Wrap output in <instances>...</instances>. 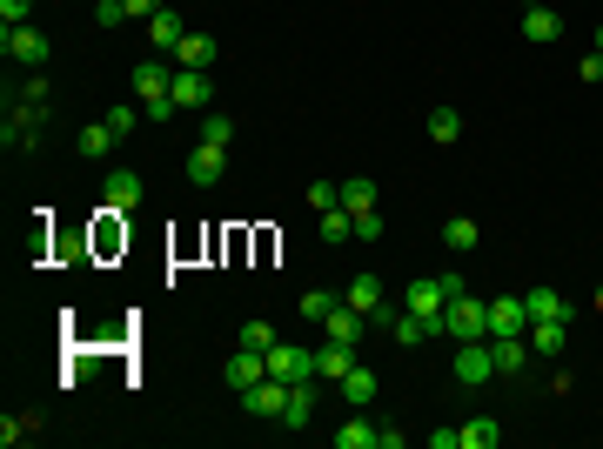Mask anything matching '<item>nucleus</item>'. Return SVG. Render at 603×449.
<instances>
[{"instance_id":"f257e3e1","label":"nucleus","mask_w":603,"mask_h":449,"mask_svg":"<svg viewBox=\"0 0 603 449\" xmlns=\"http://www.w3.org/2000/svg\"><path fill=\"white\" fill-rule=\"evenodd\" d=\"M436 336H449V342H483L490 336V302H476V295H449L443 302V315H436Z\"/></svg>"},{"instance_id":"f03ea898","label":"nucleus","mask_w":603,"mask_h":449,"mask_svg":"<svg viewBox=\"0 0 603 449\" xmlns=\"http://www.w3.org/2000/svg\"><path fill=\"white\" fill-rule=\"evenodd\" d=\"M175 61L168 54H148V61H134V101L141 108H155V101H175Z\"/></svg>"},{"instance_id":"7ed1b4c3","label":"nucleus","mask_w":603,"mask_h":449,"mask_svg":"<svg viewBox=\"0 0 603 449\" xmlns=\"http://www.w3.org/2000/svg\"><path fill=\"white\" fill-rule=\"evenodd\" d=\"M0 54H7L14 68H41V61L54 54V47H47V34H41V27L27 21V27H0Z\"/></svg>"},{"instance_id":"20e7f679","label":"nucleus","mask_w":603,"mask_h":449,"mask_svg":"<svg viewBox=\"0 0 603 449\" xmlns=\"http://www.w3.org/2000/svg\"><path fill=\"white\" fill-rule=\"evenodd\" d=\"M268 376H282V382H322V376H315V349H302V342H275V349H268Z\"/></svg>"},{"instance_id":"39448f33","label":"nucleus","mask_w":603,"mask_h":449,"mask_svg":"<svg viewBox=\"0 0 603 449\" xmlns=\"http://www.w3.org/2000/svg\"><path fill=\"white\" fill-rule=\"evenodd\" d=\"M490 376H496L490 336H483V342H456V382H463V389H483Z\"/></svg>"},{"instance_id":"423d86ee","label":"nucleus","mask_w":603,"mask_h":449,"mask_svg":"<svg viewBox=\"0 0 603 449\" xmlns=\"http://www.w3.org/2000/svg\"><path fill=\"white\" fill-rule=\"evenodd\" d=\"M141 195H148V188H141V175H134V168H114V175L101 181V208H108V215H134V208H141Z\"/></svg>"},{"instance_id":"0eeeda50","label":"nucleus","mask_w":603,"mask_h":449,"mask_svg":"<svg viewBox=\"0 0 603 449\" xmlns=\"http://www.w3.org/2000/svg\"><path fill=\"white\" fill-rule=\"evenodd\" d=\"M242 409H248V416H262V423H282V409H289V382H282V376H262L242 396Z\"/></svg>"},{"instance_id":"6e6552de","label":"nucleus","mask_w":603,"mask_h":449,"mask_svg":"<svg viewBox=\"0 0 603 449\" xmlns=\"http://www.w3.org/2000/svg\"><path fill=\"white\" fill-rule=\"evenodd\" d=\"M443 302H449V289H443V275H416L409 289H402V309H416V315H429V329H436V315H443Z\"/></svg>"},{"instance_id":"1a4fd4ad","label":"nucleus","mask_w":603,"mask_h":449,"mask_svg":"<svg viewBox=\"0 0 603 449\" xmlns=\"http://www.w3.org/2000/svg\"><path fill=\"white\" fill-rule=\"evenodd\" d=\"M222 175H228V148H215V141H195V148H188V181H195V188H215Z\"/></svg>"},{"instance_id":"9d476101","label":"nucleus","mask_w":603,"mask_h":449,"mask_svg":"<svg viewBox=\"0 0 603 449\" xmlns=\"http://www.w3.org/2000/svg\"><path fill=\"white\" fill-rule=\"evenodd\" d=\"M342 302H349V309H362L369 322H389V302H382V275L376 269H362L356 282H349V295H342Z\"/></svg>"},{"instance_id":"9b49d317","label":"nucleus","mask_w":603,"mask_h":449,"mask_svg":"<svg viewBox=\"0 0 603 449\" xmlns=\"http://www.w3.org/2000/svg\"><path fill=\"white\" fill-rule=\"evenodd\" d=\"M262 376H268V356H262V349H242V342H235V356H228V389H235V396H248V389H255Z\"/></svg>"},{"instance_id":"f8f14e48","label":"nucleus","mask_w":603,"mask_h":449,"mask_svg":"<svg viewBox=\"0 0 603 449\" xmlns=\"http://www.w3.org/2000/svg\"><path fill=\"white\" fill-rule=\"evenodd\" d=\"M168 94H175V108L188 114V108H208V101H215V81H208L201 68H175V88Z\"/></svg>"},{"instance_id":"ddd939ff","label":"nucleus","mask_w":603,"mask_h":449,"mask_svg":"<svg viewBox=\"0 0 603 449\" xmlns=\"http://www.w3.org/2000/svg\"><path fill=\"white\" fill-rule=\"evenodd\" d=\"M490 336H530V309H523V295H496V302H490Z\"/></svg>"},{"instance_id":"4468645a","label":"nucleus","mask_w":603,"mask_h":449,"mask_svg":"<svg viewBox=\"0 0 603 449\" xmlns=\"http://www.w3.org/2000/svg\"><path fill=\"white\" fill-rule=\"evenodd\" d=\"M490 356H496V376H523L530 369V336H490Z\"/></svg>"},{"instance_id":"2eb2a0df","label":"nucleus","mask_w":603,"mask_h":449,"mask_svg":"<svg viewBox=\"0 0 603 449\" xmlns=\"http://www.w3.org/2000/svg\"><path fill=\"white\" fill-rule=\"evenodd\" d=\"M349 369H356V342H322V349H315V376H322V382H342V376H349Z\"/></svg>"},{"instance_id":"dca6fc26","label":"nucleus","mask_w":603,"mask_h":449,"mask_svg":"<svg viewBox=\"0 0 603 449\" xmlns=\"http://www.w3.org/2000/svg\"><path fill=\"white\" fill-rule=\"evenodd\" d=\"M322 396H315V382H289V409H282V429H309Z\"/></svg>"},{"instance_id":"f3484780","label":"nucleus","mask_w":603,"mask_h":449,"mask_svg":"<svg viewBox=\"0 0 603 449\" xmlns=\"http://www.w3.org/2000/svg\"><path fill=\"white\" fill-rule=\"evenodd\" d=\"M215 61H222V47L208 41V34H181V47H175V68H215Z\"/></svg>"},{"instance_id":"a211bd4d","label":"nucleus","mask_w":603,"mask_h":449,"mask_svg":"<svg viewBox=\"0 0 603 449\" xmlns=\"http://www.w3.org/2000/svg\"><path fill=\"white\" fill-rule=\"evenodd\" d=\"M335 389H342V403H349V409H369V403H376V389H382V382H376V369H362V362H356V369H349V376L335 382Z\"/></svg>"},{"instance_id":"6ab92c4d","label":"nucleus","mask_w":603,"mask_h":449,"mask_svg":"<svg viewBox=\"0 0 603 449\" xmlns=\"http://www.w3.org/2000/svg\"><path fill=\"white\" fill-rule=\"evenodd\" d=\"M523 309H530V322H570V302L557 289H523Z\"/></svg>"},{"instance_id":"aec40b11","label":"nucleus","mask_w":603,"mask_h":449,"mask_svg":"<svg viewBox=\"0 0 603 449\" xmlns=\"http://www.w3.org/2000/svg\"><path fill=\"white\" fill-rule=\"evenodd\" d=\"M376 443H382V423H369L362 409H356L342 429H335V449H376Z\"/></svg>"},{"instance_id":"412c9836","label":"nucleus","mask_w":603,"mask_h":449,"mask_svg":"<svg viewBox=\"0 0 603 449\" xmlns=\"http://www.w3.org/2000/svg\"><path fill=\"white\" fill-rule=\"evenodd\" d=\"M523 41H563V14L557 7H530V14H523Z\"/></svg>"},{"instance_id":"4be33fe9","label":"nucleus","mask_w":603,"mask_h":449,"mask_svg":"<svg viewBox=\"0 0 603 449\" xmlns=\"http://www.w3.org/2000/svg\"><path fill=\"white\" fill-rule=\"evenodd\" d=\"M181 34H188V27H181V14H175V7H161L155 21H148V41H155V54H175V47H181Z\"/></svg>"},{"instance_id":"5701e85b","label":"nucleus","mask_w":603,"mask_h":449,"mask_svg":"<svg viewBox=\"0 0 603 449\" xmlns=\"http://www.w3.org/2000/svg\"><path fill=\"white\" fill-rule=\"evenodd\" d=\"M322 329H329L335 342H362V329H369V315H362V309H349V302H335V315L322 322Z\"/></svg>"},{"instance_id":"b1692460","label":"nucleus","mask_w":603,"mask_h":449,"mask_svg":"<svg viewBox=\"0 0 603 449\" xmlns=\"http://www.w3.org/2000/svg\"><path fill=\"white\" fill-rule=\"evenodd\" d=\"M74 148H81V161H108L114 155V128H108V121H88Z\"/></svg>"},{"instance_id":"393cba45","label":"nucleus","mask_w":603,"mask_h":449,"mask_svg":"<svg viewBox=\"0 0 603 449\" xmlns=\"http://www.w3.org/2000/svg\"><path fill=\"white\" fill-rule=\"evenodd\" d=\"M342 208H349V215H369V208H376V181L349 175V181H342Z\"/></svg>"},{"instance_id":"a878e982","label":"nucleus","mask_w":603,"mask_h":449,"mask_svg":"<svg viewBox=\"0 0 603 449\" xmlns=\"http://www.w3.org/2000/svg\"><path fill=\"white\" fill-rule=\"evenodd\" d=\"M443 242H449V248H456V255H469V248L483 242V228L469 222V215H449V222H443Z\"/></svg>"},{"instance_id":"bb28decb","label":"nucleus","mask_w":603,"mask_h":449,"mask_svg":"<svg viewBox=\"0 0 603 449\" xmlns=\"http://www.w3.org/2000/svg\"><path fill=\"white\" fill-rule=\"evenodd\" d=\"M456 436H463V449H496V436H503V429H496V416H469Z\"/></svg>"},{"instance_id":"cd10ccee","label":"nucleus","mask_w":603,"mask_h":449,"mask_svg":"<svg viewBox=\"0 0 603 449\" xmlns=\"http://www.w3.org/2000/svg\"><path fill=\"white\" fill-rule=\"evenodd\" d=\"M195 141H215V148H228L235 141V121H228L222 108H201V135Z\"/></svg>"},{"instance_id":"c85d7f7f","label":"nucleus","mask_w":603,"mask_h":449,"mask_svg":"<svg viewBox=\"0 0 603 449\" xmlns=\"http://www.w3.org/2000/svg\"><path fill=\"white\" fill-rule=\"evenodd\" d=\"M429 141H443V148L449 141H463V114L456 108H429Z\"/></svg>"},{"instance_id":"c756f323","label":"nucleus","mask_w":603,"mask_h":449,"mask_svg":"<svg viewBox=\"0 0 603 449\" xmlns=\"http://www.w3.org/2000/svg\"><path fill=\"white\" fill-rule=\"evenodd\" d=\"M530 349H536L543 362L563 356V322H530Z\"/></svg>"},{"instance_id":"7c9ffc66","label":"nucleus","mask_w":603,"mask_h":449,"mask_svg":"<svg viewBox=\"0 0 603 449\" xmlns=\"http://www.w3.org/2000/svg\"><path fill=\"white\" fill-rule=\"evenodd\" d=\"M349 235H356V215H349V208H329V215H322V242L342 248Z\"/></svg>"},{"instance_id":"2f4dec72","label":"nucleus","mask_w":603,"mask_h":449,"mask_svg":"<svg viewBox=\"0 0 603 449\" xmlns=\"http://www.w3.org/2000/svg\"><path fill=\"white\" fill-rule=\"evenodd\" d=\"M309 208H315V215L342 208V181H309Z\"/></svg>"},{"instance_id":"473e14b6","label":"nucleus","mask_w":603,"mask_h":449,"mask_svg":"<svg viewBox=\"0 0 603 449\" xmlns=\"http://www.w3.org/2000/svg\"><path fill=\"white\" fill-rule=\"evenodd\" d=\"M101 121H108V128H114V141H128L134 128L148 121V114H141V108H108V114H101Z\"/></svg>"},{"instance_id":"72a5a7b5","label":"nucleus","mask_w":603,"mask_h":449,"mask_svg":"<svg viewBox=\"0 0 603 449\" xmlns=\"http://www.w3.org/2000/svg\"><path fill=\"white\" fill-rule=\"evenodd\" d=\"M235 342H242V349H262V356H268V349H275L282 336H275L268 322H242V336H235Z\"/></svg>"},{"instance_id":"f704fd0d","label":"nucleus","mask_w":603,"mask_h":449,"mask_svg":"<svg viewBox=\"0 0 603 449\" xmlns=\"http://www.w3.org/2000/svg\"><path fill=\"white\" fill-rule=\"evenodd\" d=\"M302 315H309V322H329V315H335V295L329 289H309V295H302Z\"/></svg>"},{"instance_id":"c9c22d12","label":"nucleus","mask_w":603,"mask_h":449,"mask_svg":"<svg viewBox=\"0 0 603 449\" xmlns=\"http://www.w3.org/2000/svg\"><path fill=\"white\" fill-rule=\"evenodd\" d=\"M128 21V0H94V27H121Z\"/></svg>"},{"instance_id":"e433bc0d","label":"nucleus","mask_w":603,"mask_h":449,"mask_svg":"<svg viewBox=\"0 0 603 449\" xmlns=\"http://www.w3.org/2000/svg\"><path fill=\"white\" fill-rule=\"evenodd\" d=\"M27 14H34V0H0V27H27Z\"/></svg>"},{"instance_id":"4c0bfd02","label":"nucleus","mask_w":603,"mask_h":449,"mask_svg":"<svg viewBox=\"0 0 603 449\" xmlns=\"http://www.w3.org/2000/svg\"><path fill=\"white\" fill-rule=\"evenodd\" d=\"M27 436H34V423H14V416H7V423H0V449H14V443H27Z\"/></svg>"},{"instance_id":"58836bf2","label":"nucleus","mask_w":603,"mask_h":449,"mask_svg":"<svg viewBox=\"0 0 603 449\" xmlns=\"http://www.w3.org/2000/svg\"><path fill=\"white\" fill-rule=\"evenodd\" d=\"M21 101H27V108H41V114H47V81H41V74H34V81L21 88Z\"/></svg>"},{"instance_id":"ea45409f","label":"nucleus","mask_w":603,"mask_h":449,"mask_svg":"<svg viewBox=\"0 0 603 449\" xmlns=\"http://www.w3.org/2000/svg\"><path fill=\"white\" fill-rule=\"evenodd\" d=\"M161 7H168V0H128V21H155Z\"/></svg>"},{"instance_id":"a19ab883","label":"nucleus","mask_w":603,"mask_h":449,"mask_svg":"<svg viewBox=\"0 0 603 449\" xmlns=\"http://www.w3.org/2000/svg\"><path fill=\"white\" fill-rule=\"evenodd\" d=\"M423 443H429V449H463V436H456V429H429Z\"/></svg>"},{"instance_id":"79ce46f5","label":"nucleus","mask_w":603,"mask_h":449,"mask_svg":"<svg viewBox=\"0 0 603 449\" xmlns=\"http://www.w3.org/2000/svg\"><path fill=\"white\" fill-rule=\"evenodd\" d=\"M356 235H362V242H376V235H382V215H376V208H369V215H356Z\"/></svg>"},{"instance_id":"37998d69","label":"nucleus","mask_w":603,"mask_h":449,"mask_svg":"<svg viewBox=\"0 0 603 449\" xmlns=\"http://www.w3.org/2000/svg\"><path fill=\"white\" fill-rule=\"evenodd\" d=\"M577 74H583V81H603V54H583V68H577Z\"/></svg>"},{"instance_id":"c03bdc74","label":"nucleus","mask_w":603,"mask_h":449,"mask_svg":"<svg viewBox=\"0 0 603 449\" xmlns=\"http://www.w3.org/2000/svg\"><path fill=\"white\" fill-rule=\"evenodd\" d=\"M597 54H603V21H597Z\"/></svg>"},{"instance_id":"a18cd8bd","label":"nucleus","mask_w":603,"mask_h":449,"mask_svg":"<svg viewBox=\"0 0 603 449\" xmlns=\"http://www.w3.org/2000/svg\"><path fill=\"white\" fill-rule=\"evenodd\" d=\"M597 309H603V282H597Z\"/></svg>"}]
</instances>
